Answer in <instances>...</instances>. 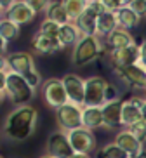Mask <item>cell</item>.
Here are the masks:
<instances>
[{"instance_id": "obj_1", "label": "cell", "mask_w": 146, "mask_h": 158, "mask_svg": "<svg viewBox=\"0 0 146 158\" xmlns=\"http://www.w3.org/2000/svg\"><path fill=\"white\" fill-rule=\"evenodd\" d=\"M38 113L31 106H18L10 111L4 125V134L10 141H26L37 127Z\"/></svg>"}, {"instance_id": "obj_2", "label": "cell", "mask_w": 146, "mask_h": 158, "mask_svg": "<svg viewBox=\"0 0 146 158\" xmlns=\"http://www.w3.org/2000/svg\"><path fill=\"white\" fill-rule=\"evenodd\" d=\"M2 68L12 71V73H18L19 77H23L33 89L38 87L42 78H40V73L35 68V61L33 56L28 52H12L5 57Z\"/></svg>"}, {"instance_id": "obj_3", "label": "cell", "mask_w": 146, "mask_h": 158, "mask_svg": "<svg viewBox=\"0 0 146 158\" xmlns=\"http://www.w3.org/2000/svg\"><path fill=\"white\" fill-rule=\"evenodd\" d=\"M113 99H117V92L103 77H90L85 80L84 108H103Z\"/></svg>"}, {"instance_id": "obj_4", "label": "cell", "mask_w": 146, "mask_h": 158, "mask_svg": "<svg viewBox=\"0 0 146 158\" xmlns=\"http://www.w3.org/2000/svg\"><path fill=\"white\" fill-rule=\"evenodd\" d=\"M0 92H2V99H4V96H7L14 104L26 106L28 101H31L33 94H35V89L23 77H19L18 73H12V71L5 70V87Z\"/></svg>"}, {"instance_id": "obj_5", "label": "cell", "mask_w": 146, "mask_h": 158, "mask_svg": "<svg viewBox=\"0 0 146 158\" xmlns=\"http://www.w3.org/2000/svg\"><path fill=\"white\" fill-rule=\"evenodd\" d=\"M99 54H103V47L99 44V37H82V40L73 47L71 63L77 68L87 66L96 59Z\"/></svg>"}, {"instance_id": "obj_6", "label": "cell", "mask_w": 146, "mask_h": 158, "mask_svg": "<svg viewBox=\"0 0 146 158\" xmlns=\"http://www.w3.org/2000/svg\"><path fill=\"white\" fill-rule=\"evenodd\" d=\"M82 115H84V108L78 106V104H73V102H68V104L61 106L59 110H56L57 123H59V127L65 132H70V130L84 127Z\"/></svg>"}, {"instance_id": "obj_7", "label": "cell", "mask_w": 146, "mask_h": 158, "mask_svg": "<svg viewBox=\"0 0 146 158\" xmlns=\"http://www.w3.org/2000/svg\"><path fill=\"white\" fill-rule=\"evenodd\" d=\"M52 158H71L75 155V149L70 143L68 132L65 130H57L52 132L47 139V153Z\"/></svg>"}, {"instance_id": "obj_8", "label": "cell", "mask_w": 146, "mask_h": 158, "mask_svg": "<svg viewBox=\"0 0 146 158\" xmlns=\"http://www.w3.org/2000/svg\"><path fill=\"white\" fill-rule=\"evenodd\" d=\"M44 98H45V102L51 108H54V110H59L61 106H65V104L70 102L68 94H66V89H65V84L59 78L45 80V84H44Z\"/></svg>"}, {"instance_id": "obj_9", "label": "cell", "mask_w": 146, "mask_h": 158, "mask_svg": "<svg viewBox=\"0 0 146 158\" xmlns=\"http://www.w3.org/2000/svg\"><path fill=\"white\" fill-rule=\"evenodd\" d=\"M70 143L75 149V153H82V155H90L96 149V137L92 134V130L80 127V129L70 130L68 132Z\"/></svg>"}, {"instance_id": "obj_10", "label": "cell", "mask_w": 146, "mask_h": 158, "mask_svg": "<svg viewBox=\"0 0 146 158\" xmlns=\"http://www.w3.org/2000/svg\"><path fill=\"white\" fill-rule=\"evenodd\" d=\"M113 73L117 75L125 85L146 89V70L139 64V63H137V64H132V66H123V68L113 66Z\"/></svg>"}, {"instance_id": "obj_11", "label": "cell", "mask_w": 146, "mask_h": 158, "mask_svg": "<svg viewBox=\"0 0 146 158\" xmlns=\"http://www.w3.org/2000/svg\"><path fill=\"white\" fill-rule=\"evenodd\" d=\"M37 12L30 7L28 0H21V2H10V5L5 9V19H10L16 24H26L33 21Z\"/></svg>"}, {"instance_id": "obj_12", "label": "cell", "mask_w": 146, "mask_h": 158, "mask_svg": "<svg viewBox=\"0 0 146 158\" xmlns=\"http://www.w3.org/2000/svg\"><path fill=\"white\" fill-rule=\"evenodd\" d=\"M63 84H65L66 94H68V99L73 104H78V106L84 108L85 102V80H82L78 75H65L63 77Z\"/></svg>"}, {"instance_id": "obj_13", "label": "cell", "mask_w": 146, "mask_h": 158, "mask_svg": "<svg viewBox=\"0 0 146 158\" xmlns=\"http://www.w3.org/2000/svg\"><path fill=\"white\" fill-rule=\"evenodd\" d=\"M143 104H144V99L141 98H131L123 101L122 125L132 127L134 123L143 120Z\"/></svg>"}, {"instance_id": "obj_14", "label": "cell", "mask_w": 146, "mask_h": 158, "mask_svg": "<svg viewBox=\"0 0 146 158\" xmlns=\"http://www.w3.org/2000/svg\"><path fill=\"white\" fill-rule=\"evenodd\" d=\"M139 57H141V47L134 44L131 47H125V49H118V51H111L110 52V59L113 63V66H132L139 63Z\"/></svg>"}, {"instance_id": "obj_15", "label": "cell", "mask_w": 146, "mask_h": 158, "mask_svg": "<svg viewBox=\"0 0 146 158\" xmlns=\"http://www.w3.org/2000/svg\"><path fill=\"white\" fill-rule=\"evenodd\" d=\"M103 116H104V129H117L122 125V110H123V101L122 99H113L106 102L103 108Z\"/></svg>"}, {"instance_id": "obj_16", "label": "cell", "mask_w": 146, "mask_h": 158, "mask_svg": "<svg viewBox=\"0 0 146 158\" xmlns=\"http://www.w3.org/2000/svg\"><path fill=\"white\" fill-rule=\"evenodd\" d=\"M31 47H33V51L38 52V54H54V52L65 49V45H63L57 38L47 37V35H44L42 31H38V33L33 35Z\"/></svg>"}, {"instance_id": "obj_17", "label": "cell", "mask_w": 146, "mask_h": 158, "mask_svg": "<svg viewBox=\"0 0 146 158\" xmlns=\"http://www.w3.org/2000/svg\"><path fill=\"white\" fill-rule=\"evenodd\" d=\"M115 143H117L131 158H136L137 155L144 149L143 148V144L132 135V132L129 129L127 130H120V132L117 134V137H115Z\"/></svg>"}, {"instance_id": "obj_18", "label": "cell", "mask_w": 146, "mask_h": 158, "mask_svg": "<svg viewBox=\"0 0 146 158\" xmlns=\"http://www.w3.org/2000/svg\"><path fill=\"white\" fill-rule=\"evenodd\" d=\"M98 18L99 16L87 5L84 14L75 21V24L78 26V30L82 31L84 37H98Z\"/></svg>"}, {"instance_id": "obj_19", "label": "cell", "mask_w": 146, "mask_h": 158, "mask_svg": "<svg viewBox=\"0 0 146 158\" xmlns=\"http://www.w3.org/2000/svg\"><path fill=\"white\" fill-rule=\"evenodd\" d=\"M134 38L132 35L127 31V30H122L118 28L115 30L108 38H106V47H108L110 51H118V49H125V47H131L134 45Z\"/></svg>"}, {"instance_id": "obj_20", "label": "cell", "mask_w": 146, "mask_h": 158, "mask_svg": "<svg viewBox=\"0 0 146 158\" xmlns=\"http://www.w3.org/2000/svg\"><path fill=\"white\" fill-rule=\"evenodd\" d=\"M115 16H117V21H118V28L127 30V31L132 28H136L137 24H139V19H141L129 5H123L120 10L115 12Z\"/></svg>"}, {"instance_id": "obj_21", "label": "cell", "mask_w": 146, "mask_h": 158, "mask_svg": "<svg viewBox=\"0 0 146 158\" xmlns=\"http://www.w3.org/2000/svg\"><path fill=\"white\" fill-rule=\"evenodd\" d=\"M84 127L89 130L101 129L104 127V116L101 108H84V115H82Z\"/></svg>"}, {"instance_id": "obj_22", "label": "cell", "mask_w": 146, "mask_h": 158, "mask_svg": "<svg viewBox=\"0 0 146 158\" xmlns=\"http://www.w3.org/2000/svg\"><path fill=\"white\" fill-rule=\"evenodd\" d=\"M115 30H118V21L115 12H104L98 18V37L108 38Z\"/></svg>"}, {"instance_id": "obj_23", "label": "cell", "mask_w": 146, "mask_h": 158, "mask_svg": "<svg viewBox=\"0 0 146 158\" xmlns=\"http://www.w3.org/2000/svg\"><path fill=\"white\" fill-rule=\"evenodd\" d=\"M82 31L78 30V26H77L75 23H68L65 24V26H61V31H59V37H57V40L63 44V45H77V44L82 40Z\"/></svg>"}, {"instance_id": "obj_24", "label": "cell", "mask_w": 146, "mask_h": 158, "mask_svg": "<svg viewBox=\"0 0 146 158\" xmlns=\"http://www.w3.org/2000/svg\"><path fill=\"white\" fill-rule=\"evenodd\" d=\"M47 19H52L54 23L61 24V26L71 23L63 2H51V5H49V9H47Z\"/></svg>"}, {"instance_id": "obj_25", "label": "cell", "mask_w": 146, "mask_h": 158, "mask_svg": "<svg viewBox=\"0 0 146 158\" xmlns=\"http://www.w3.org/2000/svg\"><path fill=\"white\" fill-rule=\"evenodd\" d=\"M63 4H65L66 12H68V16H70V21L75 23L77 19L84 14V10L87 9L89 2H85V0H65Z\"/></svg>"}, {"instance_id": "obj_26", "label": "cell", "mask_w": 146, "mask_h": 158, "mask_svg": "<svg viewBox=\"0 0 146 158\" xmlns=\"http://www.w3.org/2000/svg\"><path fill=\"white\" fill-rule=\"evenodd\" d=\"M19 37V24L12 23L10 19H2L0 21V38L5 42H12Z\"/></svg>"}, {"instance_id": "obj_27", "label": "cell", "mask_w": 146, "mask_h": 158, "mask_svg": "<svg viewBox=\"0 0 146 158\" xmlns=\"http://www.w3.org/2000/svg\"><path fill=\"white\" fill-rule=\"evenodd\" d=\"M96 158H131L117 143H110L98 151Z\"/></svg>"}, {"instance_id": "obj_28", "label": "cell", "mask_w": 146, "mask_h": 158, "mask_svg": "<svg viewBox=\"0 0 146 158\" xmlns=\"http://www.w3.org/2000/svg\"><path fill=\"white\" fill-rule=\"evenodd\" d=\"M40 31L44 35H47V37H52V38H57L59 37V31H61V24L54 23L52 19H44L42 24H40Z\"/></svg>"}, {"instance_id": "obj_29", "label": "cell", "mask_w": 146, "mask_h": 158, "mask_svg": "<svg viewBox=\"0 0 146 158\" xmlns=\"http://www.w3.org/2000/svg\"><path fill=\"white\" fill-rule=\"evenodd\" d=\"M129 130H131L132 135H134V137H136V139L139 141L141 144L146 143V122L144 120L134 123L132 127H129Z\"/></svg>"}, {"instance_id": "obj_30", "label": "cell", "mask_w": 146, "mask_h": 158, "mask_svg": "<svg viewBox=\"0 0 146 158\" xmlns=\"http://www.w3.org/2000/svg\"><path fill=\"white\" fill-rule=\"evenodd\" d=\"M127 5L139 18L146 16V0H131V2H127Z\"/></svg>"}, {"instance_id": "obj_31", "label": "cell", "mask_w": 146, "mask_h": 158, "mask_svg": "<svg viewBox=\"0 0 146 158\" xmlns=\"http://www.w3.org/2000/svg\"><path fill=\"white\" fill-rule=\"evenodd\" d=\"M28 4H30V7H31V9L38 14V12H42V10L47 12L51 2H45V0H28Z\"/></svg>"}, {"instance_id": "obj_32", "label": "cell", "mask_w": 146, "mask_h": 158, "mask_svg": "<svg viewBox=\"0 0 146 158\" xmlns=\"http://www.w3.org/2000/svg\"><path fill=\"white\" fill-rule=\"evenodd\" d=\"M89 7L94 10L98 16H101V14H104V12H106V7H104L103 0H90V2H89Z\"/></svg>"}, {"instance_id": "obj_33", "label": "cell", "mask_w": 146, "mask_h": 158, "mask_svg": "<svg viewBox=\"0 0 146 158\" xmlns=\"http://www.w3.org/2000/svg\"><path fill=\"white\" fill-rule=\"evenodd\" d=\"M139 47H141V57H139V64L143 66L146 70V40H143L141 44H139Z\"/></svg>"}, {"instance_id": "obj_34", "label": "cell", "mask_w": 146, "mask_h": 158, "mask_svg": "<svg viewBox=\"0 0 146 158\" xmlns=\"http://www.w3.org/2000/svg\"><path fill=\"white\" fill-rule=\"evenodd\" d=\"M71 158H90V156H89V155H82V153H75V155H73V156H71Z\"/></svg>"}, {"instance_id": "obj_35", "label": "cell", "mask_w": 146, "mask_h": 158, "mask_svg": "<svg viewBox=\"0 0 146 158\" xmlns=\"http://www.w3.org/2000/svg\"><path fill=\"white\" fill-rule=\"evenodd\" d=\"M143 120L146 122V99H144V104H143Z\"/></svg>"}, {"instance_id": "obj_36", "label": "cell", "mask_w": 146, "mask_h": 158, "mask_svg": "<svg viewBox=\"0 0 146 158\" xmlns=\"http://www.w3.org/2000/svg\"><path fill=\"white\" fill-rule=\"evenodd\" d=\"M136 158H146V148L143 149V151H141V153H139V155H137Z\"/></svg>"}, {"instance_id": "obj_37", "label": "cell", "mask_w": 146, "mask_h": 158, "mask_svg": "<svg viewBox=\"0 0 146 158\" xmlns=\"http://www.w3.org/2000/svg\"><path fill=\"white\" fill-rule=\"evenodd\" d=\"M5 49H7V42H5V40H2V51H5Z\"/></svg>"}, {"instance_id": "obj_38", "label": "cell", "mask_w": 146, "mask_h": 158, "mask_svg": "<svg viewBox=\"0 0 146 158\" xmlns=\"http://www.w3.org/2000/svg\"><path fill=\"white\" fill-rule=\"evenodd\" d=\"M40 158H52V156H49V155H44V156H40Z\"/></svg>"}]
</instances>
